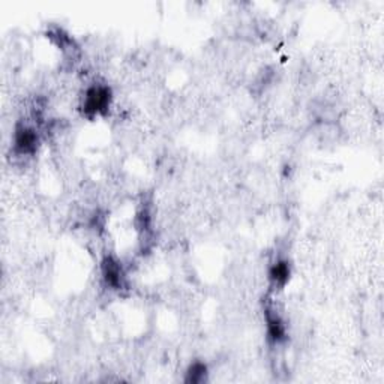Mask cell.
<instances>
[{
  "instance_id": "cell-1",
  "label": "cell",
  "mask_w": 384,
  "mask_h": 384,
  "mask_svg": "<svg viewBox=\"0 0 384 384\" xmlns=\"http://www.w3.org/2000/svg\"><path fill=\"white\" fill-rule=\"evenodd\" d=\"M111 87L105 84H92L84 91L80 109L86 117L92 119L95 116H101V114L107 113L111 107Z\"/></svg>"
},
{
  "instance_id": "cell-2",
  "label": "cell",
  "mask_w": 384,
  "mask_h": 384,
  "mask_svg": "<svg viewBox=\"0 0 384 384\" xmlns=\"http://www.w3.org/2000/svg\"><path fill=\"white\" fill-rule=\"evenodd\" d=\"M39 137L36 129L26 124H19L14 131V149L20 155H34L38 149Z\"/></svg>"
},
{
  "instance_id": "cell-3",
  "label": "cell",
  "mask_w": 384,
  "mask_h": 384,
  "mask_svg": "<svg viewBox=\"0 0 384 384\" xmlns=\"http://www.w3.org/2000/svg\"><path fill=\"white\" fill-rule=\"evenodd\" d=\"M101 273L102 280L107 287L113 290H120L124 287V271H122V266L119 263V260L113 256H105L102 258L101 263Z\"/></svg>"
},
{
  "instance_id": "cell-4",
  "label": "cell",
  "mask_w": 384,
  "mask_h": 384,
  "mask_svg": "<svg viewBox=\"0 0 384 384\" xmlns=\"http://www.w3.org/2000/svg\"><path fill=\"white\" fill-rule=\"evenodd\" d=\"M266 326H267V337L273 344H282L287 339V326L281 318V315L275 313L273 309H266Z\"/></svg>"
},
{
  "instance_id": "cell-5",
  "label": "cell",
  "mask_w": 384,
  "mask_h": 384,
  "mask_svg": "<svg viewBox=\"0 0 384 384\" xmlns=\"http://www.w3.org/2000/svg\"><path fill=\"white\" fill-rule=\"evenodd\" d=\"M291 266L287 258H278L269 267V280L275 289H282L290 281Z\"/></svg>"
},
{
  "instance_id": "cell-6",
  "label": "cell",
  "mask_w": 384,
  "mask_h": 384,
  "mask_svg": "<svg viewBox=\"0 0 384 384\" xmlns=\"http://www.w3.org/2000/svg\"><path fill=\"white\" fill-rule=\"evenodd\" d=\"M207 365L200 361H195L190 365L186 370V377L185 381L188 384H200L207 380Z\"/></svg>"
}]
</instances>
